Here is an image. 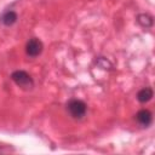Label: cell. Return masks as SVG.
<instances>
[{"label":"cell","instance_id":"7a4b0ae2","mask_svg":"<svg viewBox=\"0 0 155 155\" xmlns=\"http://www.w3.org/2000/svg\"><path fill=\"white\" fill-rule=\"evenodd\" d=\"M11 79L13 80V82L18 87H21L23 90H30L34 86V81H33L31 76L27 71H24V70H16V71H13L11 74Z\"/></svg>","mask_w":155,"mask_h":155},{"label":"cell","instance_id":"8992f818","mask_svg":"<svg viewBox=\"0 0 155 155\" xmlns=\"http://www.w3.org/2000/svg\"><path fill=\"white\" fill-rule=\"evenodd\" d=\"M153 97V90L151 87H144L142 88L138 93H137V99L140 102V103H147Z\"/></svg>","mask_w":155,"mask_h":155},{"label":"cell","instance_id":"52a82bcc","mask_svg":"<svg viewBox=\"0 0 155 155\" xmlns=\"http://www.w3.org/2000/svg\"><path fill=\"white\" fill-rule=\"evenodd\" d=\"M137 21H138L139 24H142V25L145 27V28L151 27V24H153V18H151L149 15H139Z\"/></svg>","mask_w":155,"mask_h":155},{"label":"cell","instance_id":"5b68a950","mask_svg":"<svg viewBox=\"0 0 155 155\" xmlns=\"http://www.w3.org/2000/svg\"><path fill=\"white\" fill-rule=\"evenodd\" d=\"M0 21H1L5 25L10 27V25H12V24H15V23L17 22V13H16L15 11H12V10L5 11V12L1 15Z\"/></svg>","mask_w":155,"mask_h":155},{"label":"cell","instance_id":"277c9868","mask_svg":"<svg viewBox=\"0 0 155 155\" xmlns=\"http://www.w3.org/2000/svg\"><path fill=\"white\" fill-rule=\"evenodd\" d=\"M136 119L140 126L148 127L153 121V114L148 109H142L136 114Z\"/></svg>","mask_w":155,"mask_h":155},{"label":"cell","instance_id":"3957f363","mask_svg":"<svg viewBox=\"0 0 155 155\" xmlns=\"http://www.w3.org/2000/svg\"><path fill=\"white\" fill-rule=\"evenodd\" d=\"M44 45L38 38H31L25 45V52L29 57H36L42 52Z\"/></svg>","mask_w":155,"mask_h":155},{"label":"cell","instance_id":"6da1fadb","mask_svg":"<svg viewBox=\"0 0 155 155\" xmlns=\"http://www.w3.org/2000/svg\"><path fill=\"white\" fill-rule=\"evenodd\" d=\"M67 110H68V113L70 114L71 117L80 120V119H82L86 115L87 105H86L85 102L74 98V99H70L67 103Z\"/></svg>","mask_w":155,"mask_h":155}]
</instances>
